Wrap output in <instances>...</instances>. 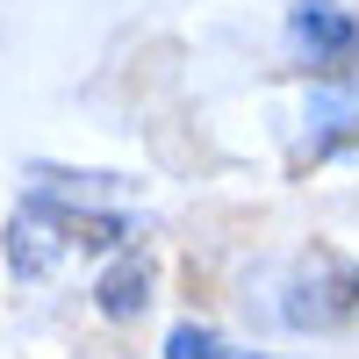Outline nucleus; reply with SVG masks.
<instances>
[{"mask_svg": "<svg viewBox=\"0 0 359 359\" xmlns=\"http://www.w3.org/2000/svg\"><path fill=\"white\" fill-rule=\"evenodd\" d=\"M130 245V216L115 208H72L50 194H22V208L8 216V266L22 280H43L65 252H123Z\"/></svg>", "mask_w": 359, "mask_h": 359, "instance_id": "1", "label": "nucleus"}, {"mask_svg": "<svg viewBox=\"0 0 359 359\" xmlns=\"http://www.w3.org/2000/svg\"><path fill=\"white\" fill-rule=\"evenodd\" d=\"M352 309H359V266L338 259L331 245H309L294 259V273L280 280V323L309 331V338H331L352 323Z\"/></svg>", "mask_w": 359, "mask_h": 359, "instance_id": "2", "label": "nucleus"}, {"mask_svg": "<svg viewBox=\"0 0 359 359\" xmlns=\"http://www.w3.org/2000/svg\"><path fill=\"white\" fill-rule=\"evenodd\" d=\"M287 36L309 50V65H316V72H345L352 57H359V22L338 8V0H294Z\"/></svg>", "mask_w": 359, "mask_h": 359, "instance_id": "3", "label": "nucleus"}, {"mask_svg": "<svg viewBox=\"0 0 359 359\" xmlns=\"http://www.w3.org/2000/svg\"><path fill=\"white\" fill-rule=\"evenodd\" d=\"M94 309L108 323H137L144 309H151V259H137V252H115L101 266V280H94Z\"/></svg>", "mask_w": 359, "mask_h": 359, "instance_id": "4", "label": "nucleus"}, {"mask_svg": "<svg viewBox=\"0 0 359 359\" xmlns=\"http://www.w3.org/2000/svg\"><path fill=\"white\" fill-rule=\"evenodd\" d=\"M29 180H36V194H50V201H72V208L123 201V194L137 187V180H123V172H65V165H36Z\"/></svg>", "mask_w": 359, "mask_h": 359, "instance_id": "5", "label": "nucleus"}, {"mask_svg": "<svg viewBox=\"0 0 359 359\" xmlns=\"http://www.w3.org/2000/svg\"><path fill=\"white\" fill-rule=\"evenodd\" d=\"M165 359H230V345L208 323H172L165 331Z\"/></svg>", "mask_w": 359, "mask_h": 359, "instance_id": "6", "label": "nucleus"}, {"mask_svg": "<svg viewBox=\"0 0 359 359\" xmlns=\"http://www.w3.org/2000/svg\"><path fill=\"white\" fill-rule=\"evenodd\" d=\"M230 359H273V352H230Z\"/></svg>", "mask_w": 359, "mask_h": 359, "instance_id": "7", "label": "nucleus"}]
</instances>
